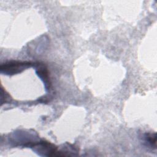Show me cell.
I'll list each match as a JSON object with an SVG mask.
<instances>
[{
    "mask_svg": "<svg viewBox=\"0 0 157 157\" xmlns=\"http://www.w3.org/2000/svg\"><path fill=\"white\" fill-rule=\"evenodd\" d=\"M30 64V63L28 62H9L1 66V72H4L7 74H14L23 71L25 68L28 67Z\"/></svg>",
    "mask_w": 157,
    "mask_h": 157,
    "instance_id": "1",
    "label": "cell"
},
{
    "mask_svg": "<svg viewBox=\"0 0 157 157\" xmlns=\"http://www.w3.org/2000/svg\"><path fill=\"white\" fill-rule=\"evenodd\" d=\"M38 74H39V75L42 79H43L44 82L45 83V84H47L48 86H49V80L48 77V72L46 69V68H44L43 67H40L38 69L37 71Z\"/></svg>",
    "mask_w": 157,
    "mask_h": 157,
    "instance_id": "2",
    "label": "cell"
},
{
    "mask_svg": "<svg viewBox=\"0 0 157 157\" xmlns=\"http://www.w3.org/2000/svg\"><path fill=\"white\" fill-rule=\"evenodd\" d=\"M146 142H147L152 147L156 148V134H148L145 137Z\"/></svg>",
    "mask_w": 157,
    "mask_h": 157,
    "instance_id": "3",
    "label": "cell"
}]
</instances>
